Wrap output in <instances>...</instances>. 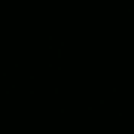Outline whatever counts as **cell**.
Segmentation results:
<instances>
[]
</instances>
